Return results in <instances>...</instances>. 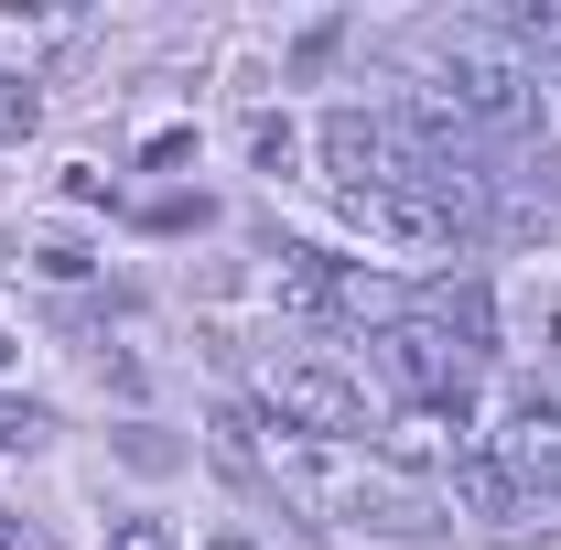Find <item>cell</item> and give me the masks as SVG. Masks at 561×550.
<instances>
[{"label": "cell", "mask_w": 561, "mask_h": 550, "mask_svg": "<svg viewBox=\"0 0 561 550\" xmlns=\"http://www.w3.org/2000/svg\"><path fill=\"white\" fill-rule=\"evenodd\" d=\"M335 206H346V227H356V238H378V249H465L454 216L432 206L421 184H378V195H335Z\"/></svg>", "instance_id": "52a82bcc"}, {"label": "cell", "mask_w": 561, "mask_h": 550, "mask_svg": "<svg viewBox=\"0 0 561 550\" xmlns=\"http://www.w3.org/2000/svg\"><path fill=\"white\" fill-rule=\"evenodd\" d=\"M335 271H346V260H324V249H291V238L271 249V291L302 302V313H335Z\"/></svg>", "instance_id": "9c48e42d"}, {"label": "cell", "mask_w": 561, "mask_h": 550, "mask_svg": "<svg viewBox=\"0 0 561 550\" xmlns=\"http://www.w3.org/2000/svg\"><path fill=\"white\" fill-rule=\"evenodd\" d=\"M0 367H11V335H0Z\"/></svg>", "instance_id": "ac0fdd59"}, {"label": "cell", "mask_w": 561, "mask_h": 550, "mask_svg": "<svg viewBox=\"0 0 561 550\" xmlns=\"http://www.w3.org/2000/svg\"><path fill=\"white\" fill-rule=\"evenodd\" d=\"M411 313H421L443 345H454V356H476V367H486V356H507V345H496V291H486L476 271H443V280L411 302Z\"/></svg>", "instance_id": "ba28073f"}, {"label": "cell", "mask_w": 561, "mask_h": 550, "mask_svg": "<svg viewBox=\"0 0 561 550\" xmlns=\"http://www.w3.org/2000/svg\"><path fill=\"white\" fill-rule=\"evenodd\" d=\"M260 400H271L280 432H302V443H378V421H367V378L335 367L324 345L313 356H280L271 378H260Z\"/></svg>", "instance_id": "277c9868"}, {"label": "cell", "mask_w": 561, "mask_h": 550, "mask_svg": "<svg viewBox=\"0 0 561 550\" xmlns=\"http://www.w3.org/2000/svg\"><path fill=\"white\" fill-rule=\"evenodd\" d=\"M216 550H260V540H216Z\"/></svg>", "instance_id": "e0dca14e"}, {"label": "cell", "mask_w": 561, "mask_h": 550, "mask_svg": "<svg viewBox=\"0 0 561 550\" xmlns=\"http://www.w3.org/2000/svg\"><path fill=\"white\" fill-rule=\"evenodd\" d=\"M0 550H33V540H22V518H11V507H0Z\"/></svg>", "instance_id": "2e32d148"}, {"label": "cell", "mask_w": 561, "mask_h": 550, "mask_svg": "<svg viewBox=\"0 0 561 550\" xmlns=\"http://www.w3.org/2000/svg\"><path fill=\"white\" fill-rule=\"evenodd\" d=\"M108 550H173V529H162V518H119V529H108Z\"/></svg>", "instance_id": "5bb4252c"}, {"label": "cell", "mask_w": 561, "mask_h": 550, "mask_svg": "<svg viewBox=\"0 0 561 550\" xmlns=\"http://www.w3.org/2000/svg\"><path fill=\"white\" fill-rule=\"evenodd\" d=\"M44 432H55V411H44V400H0V454H33Z\"/></svg>", "instance_id": "7c38bea8"}, {"label": "cell", "mask_w": 561, "mask_h": 550, "mask_svg": "<svg viewBox=\"0 0 561 550\" xmlns=\"http://www.w3.org/2000/svg\"><path fill=\"white\" fill-rule=\"evenodd\" d=\"M271 485H291L313 518L367 529V540H432L443 529V507L400 465H378L367 443H271Z\"/></svg>", "instance_id": "6da1fadb"}, {"label": "cell", "mask_w": 561, "mask_h": 550, "mask_svg": "<svg viewBox=\"0 0 561 550\" xmlns=\"http://www.w3.org/2000/svg\"><path fill=\"white\" fill-rule=\"evenodd\" d=\"M367 367L411 400V411H432V421H454V432H476V356H454V345L432 335L421 313H400V324H378L367 335Z\"/></svg>", "instance_id": "3957f363"}, {"label": "cell", "mask_w": 561, "mask_h": 550, "mask_svg": "<svg viewBox=\"0 0 561 550\" xmlns=\"http://www.w3.org/2000/svg\"><path fill=\"white\" fill-rule=\"evenodd\" d=\"M249 151H260V173H280L302 140H291V119H260V130H249Z\"/></svg>", "instance_id": "4fadbf2b"}, {"label": "cell", "mask_w": 561, "mask_h": 550, "mask_svg": "<svg viewBox=\"0 0 561 550\" xmlns=\"http://www.w3.org/2000/svg\"><path fill=\"white\" fill-rule=\"evenodd\" d=\"M313 151H324L335 195H378V184H421V162H411V140L389 130V108H335V119L313 130Z\"/></svg>", "instance_id": "8992f818"}, {"label": "cell", "mask_w": 561, "mask_h": 550, "mask_svg": "<svg viewBox=\"0 0 561 550\" xmlns=\"http://www.w3.org/2000/svg\"><path fill=\"white\" fill-rule=\"evenodd\" d=\"M421 55H432V76H443L432 98H454L496 151L540 130V76L518 66V44H507V33H486V22H432V44H421Z\"/></svg>", "instance_id": "7a4b0ae2"}, {"label": "cell", "mask_w": 561, "mask_h": 550, "mask_svg": "<svg viewBox=\"0 0 561 550\" xmlns=\"http://www.w3.org/2000/svg\"><path fill=\"white\" fill-rule=\"evenodd\" d=\"M507 44H518V66L540 76V87H561V0H529V11L507 22Z\"/></svg>", "instance_id": "8fae6325"}, {"label": "cell", "mask_w": 561, "mask_h": 550, "mask_svg": "<svg viewBox=\"0 0 561 550\" xmlns=\"http://www.w3.org/2000/svg\"><path fill=\"white\" fill-rule=\"evenodd\" d=\"M486 454L507 465V485H518L529 518H561V400L551 389H518L507 400V432H496Z\"/></svg>", "instance_id": "5b68a950"}, {"label": "cell", "mask_w": 561, "mask_h": 550, "mask_svg": "<svg viewBox=\"0 0 561 550\" xmlns=\"http://www.w3.org/2000/svg\"><path fill=\"white\" fill-rule=\"evenodd\" d=\"M33 130V87H11V98H0V140H22Z\"/></svg>", "instance_id": "9a60e30c"}, {"label": "cell", "mask_w": 561, "mask_h": 550, "mask_svg": "<svg viewBox=\"0 0 561 550\" xmlns=\"http://www.w3.org/2000/svg\"><path fill=\"white\" fill-rule=\"evenodd\" d=\"M454 496H465L476 518H496V529H507V518H529V507H518V485H507V465H496L486 443H465V454H454Z\"/></svg>", "instance_id": "30bf717a"}]
</instances>
